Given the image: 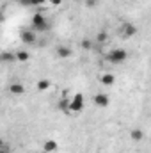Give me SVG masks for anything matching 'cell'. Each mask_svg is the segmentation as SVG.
<instances>
[{"instance_id": "obj_1", "label": "cell", "mask_w": 151, "mask_h": 153, "mask_svg": "<svg viewBox=\"0 0 151 153\" xmlns=\"http://www.w3.org/2000/svg\"><path fill=\"white\" fill-rule=\"evenodd\" d=\"M30 23H32V30H34V32H46V30L50 29L48 20H46L41 13H34V14H32Z\"/></svg>"}, {"instance_id": "obj_2", "label": "cell", "mask_w": 151, "mask_h": 153, "mask_svg": "<svg viewBox=\"0 0 151 153\" xmlns=\"http://www.w3.org/2000/svg\"><path fill=\"white\" fill-rule=\"evenodd\" d=\"M126 57H128V53H126V50H123V48H114L109 52V55H107V59L112 62V64H123L124 61H126Z\"/></svg>"}, {"instance_id": "obj_3", "label": "cell", "mask_w": 151, "mask_h": 153, "mask_svg": "<svg viewBox=\"0 0 151 153\" xmlns=\"http://www.w3.org/2000/svg\"><path fill=\"white\" fill-rule=\"evenodd\" d=\"M85 107V100H84V94L82 93H76L73 94V98L70 100V112H82Z\"/></svg>"}, {"instance_id": "obj_4", "label": "cell", "mask_w": 151, "mask_h": 153, "mask_svg": "<svg viewBox=\"0 0 151 153\" xmlns=\"http://www.w3.org/2000/svg\"><path fill=\"white\" fill-rule=\"evenodd\" d=\"M93 102H94V105H96V107L105 109V107H109V105H110V96H109V94H105V93H98V94H94Z\"/></svg>"}, {"instance_id": "obj_5", "label": "cell", "mask_w": 151, "mask_h": 153, "mask_svg": "<svg viewBox=\"0 0 151 153\" xmlns=\"http://www.w3.org/2000/svg\"><path fill=\"white\" fill-rule=\"evenodd\" d=\"M36 32L34 30H29V29H25V30H21L20 32V39H21V43L23 45H34L36 43Z\"/></svg>"}, {"instance_id": "obj_6", "label": "cell", "mask_w": 151, "mask_h": 153, "mask_svg": "<svg viewBox=\"0 0 151 153\" xmlns=\"http://www.w3.org/2000/svg\"><path fill=\"white\" fill-rule=\"evenodd\" d=\"M135 34H137V27H135V25H132V23H128V22L123 23V27H121V36H123V38H126V39L133 38Z\"/></svg>"}, {"instance_id": "obj_7", "label": "cell", "mask_w": 151, "mask_h": 153, "mask_svg": "<svg viewBox=\"0 0 151 153\" xmlns=\"http://www.w3.org/2000/svg\"><path fill=\"white\" fill-rule=\"evenodd\" d=\"M9 93L14 94V96H20V94L25 93V85L20 84V82H13V84H9Z\"/></svg>"}, {"instance_id": "obj_8", "label": "cell", "mask_w": 151, "mask_h": 153, "mask_svg": "<svg viewBox=\"0 0 151 153\" xmlns=\"http://www.w3.org/2000/svg\"><path fill=\"white\" fill-rule=\"evenodd\" d=\"M59 150V144H57V141H53V139H48V141H44V144H43V152L44 153H55Z\"/></svg>"}, {"instance_id": "obj_9", "label": "cell", "mask_w": 151, "mask_h": 153, "mask_svg": "<svg viewBox=\"0 0 151 153\" xmlns=\"http://www.w3.org/2000/svg\"><path fill=\"white\" fill-rule=\"evenodd\" d=\"M71 53H73V50H71L70 46H64V45H59V46H57V57L68 59V57H71Z\"/></svg>"}, {"instance_id": "obj_10", "label": "cell", "mask_w": 151, "mask_h": 153, "mask_svg": "<svg viewBox=\"0 0 151 153\" xmlns=\"http://www.w3.org/2000/svg\"><path fill=\"white\" fill-rule=\"evenodd\" d=\"M0 62L2 64H11V62H16V57L13 52H2L0 53Z\"/></svg>"}, {"instance_id": "obj_11", "label": "cell", "mask_w": 151, "mask_h": 153, "mask_svg": "<svg viewBox=\"0 0 151 153\" xmlns=\"http://www.w3.org/2000/svg\"><path fill=\"white\" fill-rule=\"evenodd\" d=\"M36 87H38V91H39V93H44V91H48V89L52 87V82H50L48 78H41V80H38Z\"/></svg>"}, {"instance_id": "obj_12", "label": "cell", "mask_w": 151, "mask_h": 153, "mask_svg": "<svg viewBox=\"0 0 151 153\" xmlns=\"http://www.w3.org/2000/svg\"><path fill=\"white\" fill-rule=\"evenodd\" d=\"M100 80H101V84H103V85L110 87V85H114V82H115V76H114L112 73H103Z\"/></svg>"}, {"instance_id": "obj_13", "label": "cell", "mask_w": 151, "mask_h": 153, "mask_svg": "<svg viewBox=\"0 0 151 153\" xmlns=\"http://www.w3.org/2000/svg\"><path fill=\"white\" fill-rule=\"evenodd\" d=\"M14 57H16V62H27L30 55H29L27 50H18V52L14 53Z\"/></svg>"}, {"instance_id": "obj_14", "label": "cell", "mask_w": 151, "mask_h": 153, "mask_svg": "<svg viewBox=\"0 0 151 153\" xmlns=\"http://www.w3.org/2000/svg\"><path fill=\"white\" fill-rule=\"evenodd\" d=\"M130 137H132V141L139 143V141H142V139H144V132H142L141 128H133V130L130 132Z\"/></svg>"}, {"instance_id": "obj_15", "label": "cell", "mask_w": 151, "mask_h": 153, "mask_svg": "<svg viewBox=\"0 0 151 153\" xmlns=\"http://www.w3.org/2000/svg\"><path fill=\"white\" fill-rule=\"evenodd\" d=\"M18 4L23 7H34V5H43L44 0H18Z\"/></svg>"}, {"instance_id": "obj_16", "label": "cell", "mask_w": 151, "mask_h": 153, "mask_svg": "<svg viewBox=\"0 0 151 153\" xmlns=\"http://www.w3.org/2000/svg\"><path fill=\"white\" fill-rule=\"evenodd\" d=\"M59 109H61L62 112H70V98H68V96H62V98L59 100Z\"/></svg>"}, {"instance_id": "obj_17", "label": "cell", "mask_w": 151, "mask_h": 153, "mask_svg": "<svg viewBox=\"0 0 151 153\" xmlns=\"http://www.w3.org/2000/svg\"><path fill=\"white\" fill-rule=\"evenodd\" d=\"M107 39H109L107 30H100V32H98V36H96V41H98V43H105Z\"/></svg>"}, {"instance_id": "obj_18", "label": "cell", "mask_w": 151, "mask_h": 153, "mask_svg": "<svg viewBox=\"0 0 151 153\" xmlns=\"http://www.w3.org/2000/svg\"><path fill=\"white\" fill-rule=\"evenodd\" d=\"M80 48H82V50H91V48H93V41H91V39H84V41L80 43Z\"/></svg>"}, {"instance_id": "obj_19", "label": "cell", "mask_w": 151, "mask_h": 153, "mask_svg": "<svg viewBox=\"0 0 151 153\" xmlns=\"http://www.w3.org/2000/svg\"><path fill=\"white\" fill-rule=\"evenodd\" d=\"M85 7H89V9L98 7V0H85Z\"/></svg>"}, {"instance_id": "obj_20", "label": "cell", "mask_w": 151, "mask_h": 153, "mask_svg": "<svg viewBox=\"0 0 151 153\" xmlns=\"http://www.w3.org/2000/svg\"><path fill=\"white\" fill-rule=\"evenodd\" d=\"M50 4H52L53 7H59V5L62 4V0H50Z\"/></svg>"}, {"instance_id": "obj_21", "label": "cell", "mask_w": 151, "mask_h": 153, "mask_svg": "<svg viewBox=\"0 0 151 153\" xmlns=\"http://www.w3.org/2000/svg\"><path fill=\"white\" fill-rule=\"evenodd\" d=\"M0 153H11V148H9V146H5V144H4V146H2V148H0Z\"/></svg>"}, {"instance_id": "obj_22", "label": "cell", "mask_w": 151, "mask_h": 153, "mask_svg": "<svg viewBox=\"0 0 151 153\" xmlns=\"http://www.w3.org/2000/svg\"><path fill=\"white\" fill-rule=\"evenodd\" d=\"M2 146H4V141H2V139H0V148H2Z\"/></svg>"}, {"instance_id": "obj_23", "label": "cell", "mask_w": 151, "mask_h": 153, "mask_svg": "<svg viewBox=\"0 0 151 153\" xmlns=\"http://www.w3.org/2000/svg\"><path fill=\"white\" fill-rule=\"evenodd\" d=\"M38 153H44V152H38Z\"/></svg>"}, {"instance_id": "obj_24", "label": "cell", "mask_w": 151, "mask_h": 153, "mask_svg": "<svg viewBox=\"0 0 151 153\" xmlns=\"http://www.w3.org/2000/svg\"><path fill=\"white\" fill-rule=\"evenodd\" d=\"M103 153H105V152H103Z\"/></svg>"}]
</instances>
